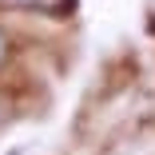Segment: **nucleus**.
Here are the masks:
<instances>
[{
  "label": "nucleus",
  "instance_id": "1",
  "mask_svg": "<svg viewBox=\"0 0 155 155\" xmlns=\"http://www.w3.org/2000/svg\"><path fill=\"white\" fill-rule=\"evenodd\" d=\"M0 4H12V8H60L64 0H0Z\"/></svg>",
  "mask_w": 155,
  "mask_h": 155
},
{
  "label": "nucleus",
  "instance_id": "2",
  "mask_svg": "<svg viewBox=\"0 0 155 155\" xmlns=\"http://www.w3.org/2000/svg\"><path fill=\"white\" fill-rule=\"evenodd\" d=\"M4 48H8V44H4V32H0V56H4Z\"/></svg>",
  "mask_w": 155,
  "mask_h": 155
}]
</instances>
